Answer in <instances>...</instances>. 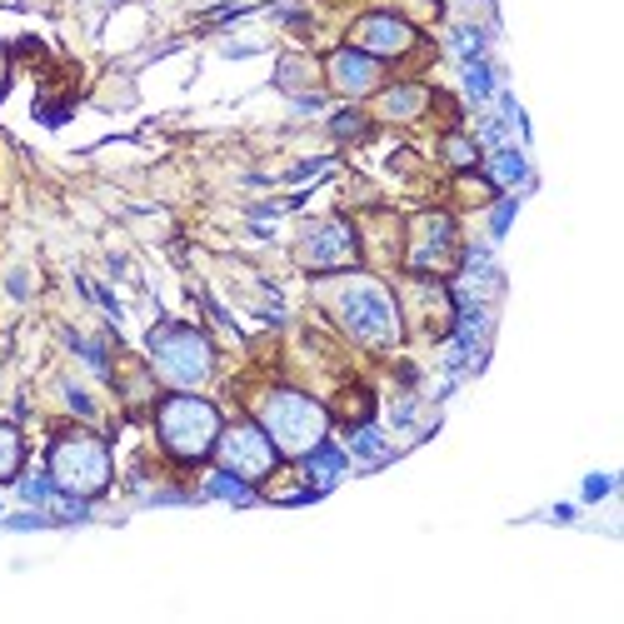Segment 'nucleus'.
Segmentation results:
<instances>
[{
  "mask_svg": "<svg viewBox=\"0 0 624 624\" xmlns=\"http://www.w3.org/2000/svg\"><path fill=\"white\" fill-rule=\"evenodd\" d=\"M330 130H335L340 140H360V135H365V115H360V110H340V115L330 120Z\"/></svg>",
  "mask_w": 624,
  "mask_h": 624,
  "instance_id": "aec40b11",
  "label": "nucleus"
},
{
  "mask_svg": "<svg viewBox=\"0 0 624 624\" xmlns=\"http://www.w3.org/2000/svg\"><path fill=\"white\" fill-rule=\"evenodd\" d=\"M295 255H300V265L315 270V275L345 270V265H355V255H360L355 225H345V220H320V225H310V230L300 235Z\"/></svg>",
  "mask_w": 624,
  "mask_h": 624,
  "instance_id": "6e6552de",
  "label": "nucleus"
},
{
  "mask_svg": "<svg viewBox=\"0 0 624 624\" xmlns=\"http://www.w3.org/2000/svg\"><path fill=\"white\" fill-rule=\"evenodd\" d=\"M50 495H55V480H50V475H35V480H20V500H25V505H45Z\"/></svg>",
  "mask_w": 624,
  "mask_h": 624,
  "instance_id": "412c9836",
  "label": "nucleus"
},
{
  "mask_svg": "<svg viewBox=\"0 0 624 624\" xmlns=\"http://www.w3.org/2000/svg\"><path fill=\"white\" fill-rule=\"evenodd\" d=\"M325 295L350 340H360L370 350L400 345V305L375 275H340L335 285H325Z\"/></svg>",
  "mask_w": 624,
  "mask_h": 624,
  "instance_id": "f257e3e1",
  "label": "nucleus"
},
{
  "mask_svg": "<svg viewBox=\"0 0 624 624\" xmlns=\"http://www.w3.org/2000/svg\"><path fill=\"white\" fill-rule=\"evenodd\" d=\"M205 495H210V500H230V505H250V500H255L250 480H240V475H230V470L205 475Z\"/></svg>",
  "mask_w": 624,
  "mask_h": 624,
  "instance_id": "4468645a",
  "label": "nucleus"
},
{
  "mask_svg": "<svg viewBox=\"0 0 624 624\" xmlns=\"http://www.w3.org/2000/svg\"><path fill=\"white\" fill-rule=\"evenodd\" d=\"M490 90H495L490 60H465V95H470V100H490Z\"/></svg>",
  "mask_w": 624,
  "mask_h": 624,
  "instance_id": "f3484780",
  "label": "nucleus"
},
{
  "mask_svg": "<svg viewBox=\"0 0 624 624\" xmlns=\"http://www.w3.org/2000/svg\"><path fill=\"white\" fill-rule=\"evenodd\" d=\"M425 105H430V90H425V85H395V90L380 95V115H385V120H415Z\"/></svg>",
  "mask_w": 624,
  "mask_h": 624,
  "instance_id": "f8f14e48",
  "label": "nucleus"
},
{
  "mask_svg": "<svg viewBox=\"0 0 624 624\" xmlns=\"http://www.w3.org/2000/svg\"><path fill=\"white\" fill-rule=\"evenodd\" d=\"M525 180H530L525 155H520V150H510V145H500V150H495V160H490V185H525Z\"/></svg>",
  "mask_w": 624,
  "mask_h": 624,
  "instance_id": "ddd939ff",
  "label": "nucleus"
},
{
  "mask_svg": "<svg viewBox=\"0 0 624 624\" xmlns=\"http://www.w3.org/2000/svg\"><path fill=\"white\" fill-rule=\"evenodd\" d=\"M300 460H305L300 470H305V480H310V490H315V495L335 490V485L345 480V465H350V455H345V450H335V445H325V440H320L315 450H305Z\"/></svg>",
  "mask_w": 624,
  "mask_h": 624,
  "instance_id": "9b49d317",
  "label": "nucleus"
},
{
  "mask_svg": "<svg viewBox=\"0 0 624 624\" xmlns=\"http://www.w3.org/2000/svg\"><path fill=\"white\" fill-rule=\"evenodd\" d=\"M50 525V515H10L5 520V530H45Z\"/></svg>",
  "mask_w": 624,
  "mask_h": 624,
  "instance_id": "bb28decb",
  "label": "nucleus"
},
{
  "mask_svg": "<svg viewBox=\"0 0 624 624\" xmlns=\"http://www.w3.org/2000/svg\"><path fill=\"white\" fill-rule=\"evenodd\" d=\"M320 105H325V100H320V95H305V90H300V95H295V115H315V110H320Z\"/></svg>",
  "mask_w": 624,
  "mask_h": 624,
  "instance_id": "cd10ccee",
  "label": "nucleus"
},
{
  "mask_svg": "<svg viewBox=\"0 0 624 624\" xmlns=\"http://www.w3.org/2000/svg\"><path fill=\"white\" fill-rule=\"evenodd\" d=\"M410 45H415V25L400 20V15L375 10V15H365V20L355 25V50H365V55H375V60H395V55H405Z\"/></svg>",
  "mask_w": 624,
  "mask_h": 624,
  "instance_id": "1a4fd4ad",
  "label": "nucleus"
},
{
  "mask_svg": "<svg viewBox=\"0 0 624 624\" xmlns=\"http://www.w3.org/2000/svg\"><path fill=\"white\" fill-rule=\"evenodd\" d=\"M150 360H155V375L175 390H195L215 375V350L190 325H155L150 330Z\"/></svg>",
  "mask_w": 624,
  "mask_h": 624,
  "instance_id": "39448f33",
  "label": "nucleus"
},
{
  "mask_svg": "<svg viewBox=\"0 0 624 624\" xmlns=\"http://www.w3.org/2000/svg\"><path fill=\"white\" fill-rule=\"evenodd\" d=\"M325 75H330V85H335L340 95L360 100V95H375V90H380L385 65H380L375 55H365V50H355V45H350V50H335V55H330Z\"/></svg>",
  "mask_w": 624,
  "mask_h": 624,
  "instance_id": "9d476101",
  "label": "nucleus"
},
{
  "mask_svg": "<svg viewBox=\"0 0 624 624\" xmlns=\"http://www.w3.org/2000/svg\"><path fill=\"white\" fill-rule=\"evenodd\" d=\"M215 460H220V470H230V475H240V480H270L275 475V465H280V450H275V440L260 430V425H220V440H215Z\"/></svg>",
  "mask_w": 624,
  "mask_h": 624,
  "instance_id": "0eeeda50",
  "label": "nucleus"
},
{
  "mask_svg": "<svg viewBox=\"0 0 624 624\" xmlns=\"http://www.w3.org/2000/svg\"><path fill=\"white\" fill-rule=\"evenodd\" d=\"M310 75H315V70H310V60H295V55H290V60L280 65L275 85H280V90H290V85H300V80H310Z\"/></svg>",
  "mask_w": 624,
  "mask_h": 624,
  "instance_id": "4be33fe9",
  "label": "nucleus"
},
{
  "mask_svg": "<svg viewBox=\"0 0 624 624\" xmlns=\"http://www.w3.org/2000/svg\"><path fill=\"white\" fill-rule=\"evenodd\" d=\"M20 460H25V445H20L15 425L0 420V480H15V475H20Z\"/></svg>",
  "mask_w": 624,
  "mask_h": 624,
  "instance_id": "dca6fc26",
  "label": "nucleus"
},
{
  "mask_svg": "<svg viewBox=\"0 0 624 624\" xmlns=\"http://www.w3.org/2000/svg\"><path fill=\"white\" fill-rule=\"evenodd\" d=\"M65 400H70V410H75V415H85V420L95 415V400H90L80 385H65Z\"/></svg>",
  "mask_w": 624,
  "mask_h": 624,
  "instance_id": "393cba45",
  "label": "nucleus"
},
{
  "mask_svg": "<svg viewBox=\"0 0 624 624\" xmlns=\"http://www.w3.org/2000/svg\"><path fill=\"white\" fill-rule=\"evenodd\" d=\"M450 40H455L460 60H485V55H480V50H485V30H470V25H460Z\"/></svg>",
  "mask_w": 624,
  "mask_h": 624,
  "instance_id": "6ab92c4d",
  "label": "nucleus"
},
{
  "mask_svg": "<svg viewBox=\"0 0 624 624\" xmlns=\"http://www.w3.org/2000/svg\"><path fill=\"white\" fill-rule=\"evenodd\" d=\"M505 135H510V115H485V120H480V140H485V145L500 150Z\"/></svg>",
  "mask_w": 624,
  "mask_h": 624,
  "instance_id": "5701e85b",
  "label": "nucleus"
},
{
  "mask_svg": "<svg viewBox=\"0 0 624 624\" xmlns=\"http://www.w3.org/2000/svg\"><path fill=\"white\" fill-rule=\"evenodd\" d=\"M405 260L420 275H450L460 270V225L445 210H425L405 230Z\"/></svg>",
  "mask_w": 624,
  "mask_h": 624,
  "instance_id": "423d86ee",
  "label": "nucleus"
},
{
  "mask_svg": "<svg viewBox=\"0 0 624 624\" xmlns=\"http://www.w3.org/2000/svg\"><path fill=\"white\" fill-rule=\"evenodd\" d=\"M60 495H75V500H95L105 485H110V450L105 440L85 435V430H70L50 445V470Z\"/></svg>",
  "mask_w": 624,
  "mask_h": 624,
  "instance_id": "20e7f679",
  "label": "nucleus"
},
{
  "mask_svg": "<svg viewBox=\"0 0 624 624\" xmlns=\"http://www.w3.org/2000/svg\"><path fill=\"white\" fill-rule=\"evenodd\" d=\"M510 220H515V200H500V205L490 210V235L500 240V235L510 230Z\"/></svg>",
  "mask_w": 624,
  "mask_h": 624,
  "instance_id": "b1692460",
  "label": "nucleus"
},
{
  "mask_svg": "<svg viewBox=\"0 0 624 624\" xmlns=\"http://www.w3.org/2000/svg\"><path fill=\"white\" fill-rule=\"evenodd\" d=\"M610 490H615V480H610V475H590V480H585V500H590V505H595V500H605Z\"/></svg>",
  "mask_w": 624,
  "mask_h": 624,
  "instance_id": "a878e982",
  "label": "nucleus"
},
{
  "mask_svg": "<svg viewBox=\"0 0 624 624\" xmlns=\"http://www.w3.org/2000/svg\"><path fill=\"white\" fill-rule=\"evenodd\" d=\"M25 290H30V280L15 270V275H10V295H15V300H25Z\"/></svg>",
  "mask_w": 624,
  "mask_h": 624,
  "instance_id": "c85d7f7f",
  "label": "nucleus"
},
{
  "mask_svg": "<svg viewBox=\"0 0 624 624\" xmlns=\"http://www.w3.org/2000/svg\"><path fill=\"white\" fill-rule=\"evenodd\" d=\"M155 435H160L165 455L195 465V460H205V455L215 450V440H220V410H215L210 400L190 395V390H175V395L160 400V410H155Z\"/></svg>",
  "mask_w": 624,
  "mask_h": 624,
  "instance_id": "f03ea898",
  "label": "nucleus"
},
{
  "mask_svg": "<svg viewBox=\"0 0 624 624\" xmlns=\"http://www.w3.org/2000/svg\"><path fill=\"white\" fill-rule=\"evenodd\" d=\"M260 430L275 440V450L305 455V450H315V445L325 440L330 415H325L310 395H300V390H270V395L260 400Z\"/></svg>",
  "mask_w": 624,
  "mask_h": 624,
  "instance_id": "7ed1b4c3",
  "label": "nucleus"
},
{
  "mask_svg": "<svg viewBox=\"0 0 624 624\" xmlns=\"http://www.w3.org/2000/svg\"><path fill=\"white\" fill-rule=\"evenodd\" d=\"M350 450H355L360 460H390V445H385V435H380L375 425H355V430H350Z\"/></svg>",
  "mask_w": 624,
  "mask_h": 624,
  "instance_id": "2eb2a0df",
  "label": "nucleus"
},
{
  "mask_svg": "<svg viewBox=\"0 0 624 624\" xmlns=\"http://www.w3.org/2000/svg\"><path fill=\"white\" fill-rule=\"evenodd\" d=\"M445 160H450L455 170H475L480 145H475V140H465V135H450V140H445Z\"/></svg>",
  "mask_w": 624,
  "mask_h": 624,
  "instance_id": "a211bd4d",
  "label": "nucleus"
}]
</instances>
